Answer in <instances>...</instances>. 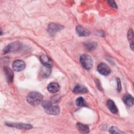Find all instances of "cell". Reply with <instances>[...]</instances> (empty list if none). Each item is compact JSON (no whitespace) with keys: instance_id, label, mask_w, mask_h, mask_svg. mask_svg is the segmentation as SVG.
Here are the masks:
<instances>
[{"instance_id":"1","label":"cell","mask_w":134,"mask_h":134,"mask_svg":"<svg viewBox=\"0 0 134 134\" xmlns=\"http://www.w3.org/2000/svg\"><path fill=\"white\" fill-rule=\"evenodd\" d=\"M43 99L42 95L37 92H31L27 96V102L32 106H36L42 102Z\"/></svg>"},{"instance_id":"2","label":"cell","mask_w":134,"mask_h":134,"mask_svg":"<svg viewBox=\"0 0 134 134\" xmlns=\"http://www.w3.org/2000/svg\"><path fill=\"white\" fill-rule=\"evenodd\" d=\"M42 106L44 108L46 112L50 115H56L59 114L60 113L59 107L57 105H53L51 101H43L42 103Z\"/></svg>"},{"instance_id":"3","label":"cell","mask_w":134,"mask_h":134,"mask_svg":"<svg viewBox=\"0 0 134 134\" xmlns=\"http://www.w3.org/2000/svg\"><path fill=\"white\" fill-rule=\"evenodd\" d=\"M80 61L82 66L86 70H90L93 65L92 58L88 54H84L81 55Z\"/></svg>"},{"instance_id":"4","label":"cell","mask_w":134,"mask_h":134,"mask_svg":"<svg viewBox=\"0 0 134 134\" xmlns=\"http://www.w3.org/2000/svg\"><path fill=\"white\" fill-rule=\"evenodd\" d=\"M63 28V27L60 25L51 23L48 26V31L50 35L53 36L56 34V32L62 30Z\"/></svg>"},{"instance_id":"5","label":"cell","mask_w":134,"mask_h":134,"mask_svg":"<svg viewBox=\"0 0 134 134\" xmlns=\"http://www.w3.org/2000/svg\"><path fill=\"white\" fill-rule=\"evenodd\" d=\"M97 71L100 74L103 75H108L111 72V70L109 67L108 66V65L104 63H101L99 64L97 66Z\"/></svg>"},{"instance_id":"6","label":"cell","mask_w":134,"mask_h":134,"mask_svg":"<svg viewBox=\"0 0 134 134\" xmlns=\"http://www.w3.org/2000/svg\"><path fill=\"white\" fill-rule=\"evenodd\" d=\"M13 69L16 72H20L23 71L26 66L25 63L21 60H17L15 61L12 64Z\"/></svg>"},{"instance_id":"7","label":"cell","mask_w":134,"mask_h":134,"mask_svg":"<svg viewBox=\"0 0 134 134\" xmlns=\"http://www.w3.org/2000/svg\"><path fill=\"white\" fill-rule=\"evenodd\" d=\"M6 124L9 127H13L19 129H30L32 128V126L30 124H23V123H12V122H8L6 123Z\"/></svg>"},{"instance_id":"8","label":"cell","mask_w":134,"mask_h":134,"mask_svg":"<svg viewBox=\"0 0 134 134\" xmlns=\"http://www.w3.org/2000/svg\"><path fill=\"white\" fill-rule=\"evenodd\" d=\"M21 46V44L18 42H15L9 44L3 50L4 53H9L14 51H15L16 50H18L20 47Z\"/></svg>"},{"instance_id":"9","label":"cell","mask_w":134,"mask_h":134,"mask_svg":"<svg viewBox=\"0 0 134 134\" xmlns=\"http://www.w3.org/2000/svg\"><path fill=\"white\" fill-rule=\"evenodd\" d=\"M40 59L42 64L46 67L50 68L53 65V62L51 59L46 55H41Z\"/></svg>"},{"instance_id":"10","label":"cell","mask_w":134,"mask_h":134,"mask_svg":"<svg viewBox=\"0 0 134 134\" xmlns=\"http://www.w3.org/2000/svg\"><path fill=\"white\" fill-rule=\"evenodd\" d=\"M73 92L75 94H85L88 92V90L83 85L77 84L74 86Z\"/></svg>"},{"instance_id":"11","label":"cell","mask_w":134,"mask_h":134,"mask_svg":"<svg viewBox=\"0 0 134 134\" xmlns=\"http://www.w3.org/2000/svg\"><path fill=\"white\" fill-rule=\"evenodd\" d=\"M76 31L79 36H87L90 34L89 30L80 25L76 27Z\"/></svg>"},{"instance_id":"12","label":"cell","mask_w":134,"mask_h":134,"mask_svg":"<svg viewBox=\"0 0 134 134\" xmlns=\"http://www.w3.org/2000/svg\"><path fill=\"white\" fill-rule=\"evenodd\" d=\"M107 106L108 109L113 114H117L118 112V109L115 105V103L111 99H108L107 101Z\"/></svg>"},{"instance_id":"13","label":"cell","mask_w":134,"mask_h":134,"mask_svg":"<svg viewBox=\"0 0 134 134\" xmlns=\"http://www.w3.org/2000/svg\"><path fill=\"white\" fill-rule=\"evenodd\" d=\"M123 101L128 106H132L133 105V96L130 94H126L123 96Z\"/></svg>"},{"instance_id":"14","label":"cell","mask_w":134,"mask_h":134,"mask_svg":"<svg viewBox=\"0 0 134 134\" xmlns=\"http://www.w3.org/2000/svg\"><path fill=\"white\" fill-rule=\"evenodd\" d=\"M47 90L51 93H55L59 91V86L58 84L55 82H51L48 85Z\"/></svg>"},{"instance_id":"15","label":"cell","mask_w":134,"mask_h":134,"mask_svg":"<svg viewBox=\"0 0 134 134\" xmlns=\"http://www.w3.org/2000/svg\"><path fill=\"white\" fill-rule=\"evenodd\" d=\"M4 72L5 73V74H6V76L7 78V80L12 82L13 80V78H14V73H13V72L12 71V70L9 68L8 67H5L4 69Z\"/></svg>"},{"instance_id":"16","label":"cell","mask_w":134,"mask_h":134,"mask_svg":"<svg viewBox=\"0 0 134 134\" xmlns=\"http://www.w3.org/2000/svg\"><path fill=\"white\" fill-rule=\"evenodd\" d=\"M76 127L78 130L82 133H88L90 131V129L88 126L78 122L76 124Z\"/></svg>"},{"instance_id":"17","label":"cell","mask_w":134,"mask_h":134,"mask_svg":"<svg viewBox=\"0 0 134 134\" xmlns=\"http://www.w3.org/2000/svg\"><path fill=\"white\" fill-rule=\"evenodd\" d=\"M85 48L90 51H92L95 49L97 43L95 41H87L84 43Z\"/></svg>"},{"instance_id":"18","label":"cell","mask_w":134,"mask_h":134,"mask_svg":"<svg viewBox=\"0 0 134 134\" xmlns=\"http://www.w3.org/2000/svg\"><path fill=\"white\" fill-rule=\"evenodd\" d=\"M76 105L79 107H84L87 106V103L85 100L82 97H78L75 100Z\"/></svg>"},{"instance_id":"19","label":"cell","mask_w":134,"mask_h":134,"mask_svg":"<svg viewBox=\"0 0 134 134\" xmlns=\"http://www.w3.org/2000/svg\"><path fill=\"white\" fill-rule=\"evenodd\" d=\"M128 39L130 43V47H131V49L133 50V31L132 29H130L128 31Z\"/></svg>"},{"instance_id":"20","label":"cell","mask_w":134,"mask_h":134,"mask_svg":"<svg viewBox=\"0 0 134 134\" xmlns=\"http://www.w3.org/2000/svg\"><path fill=\"white\" fill-rule=\"evenodd\" d=\"M109 132L110 133H124L122 131H120L119 129L115 127L112 126L109 129Z\"/></svg>"},{"instance_id":"21","label":"cell","mask_w":134,"mask_h":134,"mask_svg":"<svg viewBox=\"0 0 134 134\" xmlns=\"http://www.w3.org/2000/svg\"><path fill=\"white\" fill-rule=\"evenodd\" d=\"M108 3L109 4V5L113 8H114V9H117V5L115 3V1H107Z\"/></svg>"},{"instance_id":"22","label":"cell","mask_w":134,"mask_h":134,"mask_svg":"<svg viewBox=\"0 0 134 134\" xmlns=\"http://www.w3.org/2000/svg\"><path fill=\"white\" fill-rule=\"evenodd\" d=\"M117 90L118 92H120L121 90V82L119 80V79H117Z\"/></svg>"}]
</instances>
